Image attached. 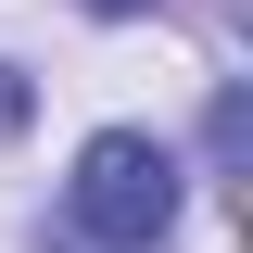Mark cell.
Returning <instances> with one entry per match:
<instances>
[{
    "label": "cell",
    "instance_id": "obj_3",
    "mask_svg": "<svg viewBox=\"0 0 253 253\" xmlns=\"http://www.w3.org/2000/svg\"><path fill=\"white\" fill-rule=\"evenodd\" d=\"M38 114V89H26V76H13V63H0V139H13V126H26Z\"/></svg>",
    "mask_w": 253,
    "mask_h": 253
},
{
    "label": "cell",
    "instance_id": "obj_1",
    "mask_svg": "<svg viewBox=\"0 0 253 253\" xmlns=\"http://www.w3.org/2000/svg\"><path fill=\"white\" fill-rule=\"evenodd\" d=\"M63 215L101 253H152L165 228H177V152L139 139V126H101L89 152H76V177H63Z\"/></svg>",
    "mask_w": 253,
    "mask_h": 253
},
{
    "label": "cell",
    "instance_id": "obj_4",
    "mask_svg": "<svg viewBox=\"0 0 253 253\" xmlns=\"http://www.w3.org/2000/svg\"><path fill=\"white\" fill-rule=\"evenodd\" d=\"M89 13H152V0H89Z\"/></svg>",
    "mask_w": 253,
    "mask_h": 253
},
{
    "label": "cell",
    "instance_id": "obj_2",
    "mask_svg": "<svg viewBox=\"0 0 253 253\" xmlns=\"http://www.w3.org/2000/svg\"><path fill=\"white\" fill-rule=\"evenodd\" d=\"M203 152H215V177H241V152H253V101H241V89H215V114H203Z\"/></svg>",
    "mask_w": 253,
    "mask_h": 253
}]
</instances>
